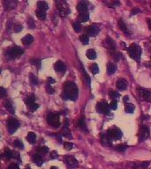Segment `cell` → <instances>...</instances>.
Returning <instances> with one entry per match:
<instances>
[{
    "mask_svg": "<svg viewBox=\"0 0 151 169\" xmlns=\"http://www.w3.org/2000/svg\"><path fill=\"white\" fill-rule=\"evenodd\" d=\"M79 96V90L75 83L73 82H66L64 86L62 97L66 100H73L75 101Z\"/></svg>",
    "mask_w": 151,
    "mask_h": 169,
    "instance_id": "6da1fadb",
    "label": "cell"
},
{
    "mask_svg": "<svg viewBox=\"0 0 151 169\" xmlns=\"http://www.w3.org/2000/svg\"><path fill=\"white\" fill-rule=\"evenodd\" d=\"M127 53L129 55V56L137 61L140 62L141 56V48L137 45V44H131L128 48H127Z\"/></svg>",
    "mask_w": 151,
    "mask_h": 169,
    "instance_id": "7a4b0ae2",
    "label": "cell"
},
{
    "mask_svg": "<svg viewBox=\"0 0 151 169\" xmlns=\"http://www.w3.org/2000/svg\"><path fill=\"white\" fill-rule=\"evenodd\" d=\"M57 10L62 17H66L70 13V9L66 0H55Z\"/></svg>",
    "mask_w": 151,
    "mask_h": 169,
    "instance_id": "3957f363",
    "label": "cell"
},
{
    "mask_svg": "<svg viewBox=\"0 0 151 169\" xmlns=\"http://www.w3.org/2000/svg\"><path fill=\"white\" fill-rule=\"evenodd\" d=\"M23 52H24V50L21 48H20L18 46H14V47H12V48L7 49L6 56L9 59H14V58L20 56V55H22Z\"/></svg>",
    "mask_w": 151,
    "mask_h": 169,
    "instance_id": "277c9868",
    "label": "cell"
},
{
    "mask_svg": "<svg viewBox=\"0 0 151 169\" xmlns=\"http://www.w3.org/2000/svg\"><path fill=\"white\" fill-rule=\"evenodd\" d=\"M47 122L49 125L52 126V127H59L60 126V118H59V115L57 113H50L47 115Z\"/></svg>",
    "mask_w": 151,
    "mask_h": 169,
    "instance_id": "5b68a950",
    "label": "cell"
},
{
    "mask_svg": "<svg viewBox=\"0 0 151 169\" xmlns=\"http://www.w3.org/2000/svg\"><path fill=\"white\" fill-rule=\"evenodd\" d=\"M107 134L110 137V138L113 140H118L122 138V131L117 127H112L108 129Z\"/></svg>",
    "mask_w": 151,
    "mask_h": 169,
    "instance_id": "8992f818",
    "label": "cell"
},
{
    "mask_svg": "<svg viewBox=\"0 0 151 169\" xmlns=\"http://www.w3.org/2000/svg\"><path fill=\"white\" fill-rule=\"evenodd\" d=\"M110 106L107 104L105 101H100L96 105V111L100 114H104L108 115L110 113Z\"/></svg>",
    "mask_w": 151,
    "mask_h": 169,
    "instance_id": "52a82bcc",
    "label": "cell"
},
{
    "mask_svg": "<svg viewBox=\"0 0 151 169\" xmlns=\"http://www.w3.org/2000/svg\"><path fill=\"white\" fill-rule=\"evenodd\" d=\"M19 122L14 119V118H11L8 120L7 122V129H8V132L12 135L19 128Z\"/></svg>",
    "mask_w": 151,
    "mask_h": 169,
    "instance_id": "ba28073f",
    "label": "cell"
},
{
    "mask_svg": "<svg viewBox=\"0 0 151 169\" xmlns=\"http://www.w3.org/2000/svg\"><path fill=\"white\" fill-rule=\"evenodd\" d=\"M64 162L71 169L76 168L78 166V161L73 156H66V157H64Z\"/></svg>",
    "mask_w": 151,
    "mask_h": 169,
    "instance_id": "9c48e42d",
    "label": "cell"
},
{
    "mask_svg": "<svg viewBox=\"0 0 151 169\" xmlns=\"http://www.w3.org/2000/svg\"><path fill=\"white\" fill-rule=\"evenodd\" d=\"M139 94L143 100L147 101V102H151V90L146 88H140Z\"/></svg>",
    "mask_w": 151,
    "mask_h": 169,
    "instance_id": "30bf717a",
    "label": "cell"
},
{
    "mask_svg": "<svg viewBox=\"0 0 151 169\" xmlns=\"http://www.w3.org/2000/svg\"><path fill=\"white\" fill-rule=\"evenodd\" d=\"M86 33H87V35H89V36H96L98 35V33L100 31L99 27L95 26V25H91V26H88L86 27Z\"/></svg>",
    "mask_w": 151,
    "mask_h": 169,
    "instance_id": "8fae6325",
    "label": "cell"
},
{
    "mask_svg": "<svg viewBox=\"0 0 151 169\" xmlns=\"http://www.w3.org/2000/svg\"><path fill=\"white\" fill-rule=\"evenodd\" d=\"M149 133H150L149 128L147 127V126H142V127L141 128V129H140V134H139L140 140H141V141L146 140V139L149 137Z\"/></svg>",
    "mask_w": 151,
    "mask_h": 169,
    "instance_id": "7c38bea8",
    "label": "cell"
},
{
    "mask_svg": "<svg viewBox=\"0 0 151 169\" xmlns=\"http://www.w3.org/2000/svg\"><path fill=\"white\" fill-rule=\"evenodd\" d=\"M101 142L104 146H108V147L112 146V139L107 133H103L101 135Z\"/></svg>",
    "mask_w": 151,
    "mask_h": 169,
    "instance_id": "4fadbf2b",
    "label": "cell"
},
{
    "mask_svg": "<svg viewBox=\"0 0 151 169\" xmlns=\"http://www.w3.org/2000/svg\"><path fill=\"white\" fill-rule=\"evenodd\" d=\"M54 69H55V71L57 72L62 73V72H66V64L62 61H57L54 63Z\"/></svg>",
    "mask_w": 151,
    "mask_h": 169,
    "instance_id": "5bb4252c",
    "label": "cell"
},
{
    "mask_svg": "<svg viewBox=\"0 0 151 169\" xmlns=\"http://www.w3.org/2000/svg\"><path fill=\"white\" fill-rule=\"evenodd\" d=\"M87 9H88V3L87 2V0H81L77 5V11L80 13L87 12Z\"/></svg>",
    "mask_w": 151,
    "mask_h": 169,
    "instance_id": "9a60e30c",
    "label": "cell"
},
{
    "mask_svg": "<svg viewBox=\"0 0 151 169\" xmlns=\"http://www.w3.org/2000/svg\"><path fill=\"white\" fill-rule=\"evenodd\" d=\"M104 46L107 49H109L110 51H115V49H116V44H115L114 41L112 39H110V37H108L104 41Z\"/></svg>",
    "mask_w": 151,
    "mask_h": 169,
    "instance_id": "2e32d148",
    "label": "cell"
},
{
    "mask_svg": "<svg viewBox=\"0 0 151 169\" xmlns=\"http://www.w3.org/2000/svg\"><path fill=\"white\" fill-rule=\"evenodd\" d=\"M117 87L118 90L120 91H123V90H126L127 87V81L124 79H119L117 81Z\"/></svg>",
    "mask_w": 151,
    "mask_h": 169,
    "instance_id": "e0dca14e",
    "label": "cell"
},
{
    "mask_svg": "<svg viewBox=\"0 0 151 169\" xmlns=\"http://www.w3.org/2000/svg\"><path fill=\"white\" fill-rule=\"evenodd\" d=\"M118 26H119V28H120V30H121L122 32H124L126 35H130V31H129V29L127 28V25H126V23L124 22V20L123 19H119V21H118Z\"/></svg>",
    "mask_w": 151,
    "mask_h": 169,
    "instance_id": "ac0fdd59",
    "label": "cell"
},
{
    "mask_svg": "<svg viewBox=\"0 0 151 169\" xmlns=\"http://www.w3.org/2000/svg\"><path fill=\"white\" fill-rule=\"evenodd\" d=\"M149 165H150V161L137 162V163H134V169H146Z\"/></svg>",
    "mask_w": 151,
    "mask_h": 169,
    "instance_id": "d6986e66",
    "label": "cell"
},
{
    "mask_svg": "<svg viewBox=\"0 0 151 169\" xmlns=\"http://www.w3.org/2000/svg\"><path fill=\"white\" fill-rule=\"evenodd\" d=\"M33 161H34L38 166H41L43 164V162H44V160H43V156H42L41 154H39V153H36V154L33 156Z\"/></svg>",
    "mask_w": 151,
    "mask_h": 169,
    "instance_id": "ffe728a7",
    "label": "cell"
},
{
    "mask_svg": "<svg viewBox=\"0 0 151 169\" xmlns=\"http://www.w3.org/2000/svg\"><path fill=\"white\" fill-rule=\"evenodd\" d=\"M35 99H36V98H35V96L33 94L27 96L25 99V103L27 104V106L28 108H31L35 104Z\"/></svg>",
    "mask_w": 151,
    "mask_h": 169,
    "instance_id": "44dd1931",
    "label": "cell"
},
{
    "mask_svg": "<svg viewBox=\"0 0 151 169\" xmlns=\"http://www.w3.org/2000/svg\"><path fill=\"white\" fill-rule=\"evenodd\" d=\"M34 42V37L31 35H27L21 39V42L24 45H30Z\"/></svg>",
    "mask_w": 151,
    "mask_h": 169,
    "instance_id": "7402d4cb",
    "label": "cell"
},
{
    "mask_svg": "<svg viewBox=\"0 0 151 169\" xmlns=\"http://www.w3.org/2000/svg\"><path fill=\"white\" fill-rule=\"evenodd\" d=\"M117 71V65L113 63H109L107 65V73L109 75H112Z\"/></svg>",
    "mask_w": 151,
    "mask_h": 169,
    "instance_id": "603a6c76",
    "label": "cell"
},
{
    "mask_svg": "<svg viewBox=\"0 0 151 169\" xmlns=\"http://www.w3.org/2000/svg\"><path fill=\"white\" fill-rule=\"evenodd\" d=\"M89 19V14L87 12L86 13H81L79 14V17H78V21L79 22H87V20Z\"/></svg>",
    "mask_w": 151,
    "mask_h": 169,
    "instance_id": "cb8c5ba5",
    "label": "cell"
},
{
    "mask_svg": "<svg viewBox=\"0 0 151 169\" xmlns=\"http://www.w3.org/2000/svg\"><path fill=\"white\" fill-rule=\"evenodd\" d=\"M6 157L10 159H19V153L15 152H13V151H10V150H6Z\"/></svg>",
    "mask_w": 151,
    "mask_h": 169,
    "instance_id": "d4e9b609",
    "label": "cell"
},
{
    "mask_svg": "<svg viewBox=\"0 0 151 169\" xmlns=\"http://www.w3.org/2000/svg\"><path fill=\"white\" fill-rule=\"evenodd\" d=\"M36 135L34 132H28L27 135V140L30 143V144H35L36 143Z\"/></svg>",
    "mask_w": 151,
    "mask_h": 169,
    "instance_id": "484cf974",
    "label": "cell"
},
{
    "mask_svg": "<svg viewBox=\"0 0 151 169\" xmlns=\"http://www.w3.org/2000/svg\"><path fill=\"white\" fill-rule=\"evenodd\" d=\"M86 55H87V58L90 59V60H95V59H96V56H96V52L95 51V49H88L87 51Z\"/></svg>",
    "mask_w": 151,
    "mask_h": 169,
    "instance_id": "4316f807",
    "label": "cell"
},
{
    "mask_svg": "<svg viewBox=\"0 0 151 169\" xmlns=\"http://www.w3.org/2000/svg\"><path fill=\"white\" fill-rule=\"evenodd\" d=\"M37 9H39V10H43V11H47L48 9H49V6H48V4L45 2V1H38L37 2Z\"/></svg>",
    "mask_w": 151,
    "mask_h": 169,
    "instance_id": "83f0119b",
    "label": "cell"
},
{
    "mask_svg": "<svg viewBox=\"0 0 151 169\" xmlns=\"http://www.w3.org/2000/svg\"><path fill=\"white\" fill-rule=\"evenodd\" d=\"M104 1V3L108 6H110V7H111V8H113V7H115L116 6H118L119 5V2L117 1V0H103Z\"/></svg>",
    "mask_w": 151,
    "mask_h": 169,
    "instance_id": "f1b7e54d",
    "label": "cell"
},
{
    "mask_svg": "<svg viewBox=\"0 0 151 169\" xmlns=\"http://www.w3.org/2000/svg\"><path fill=\"white\" fill-rule=\"evenodd\" d=\"M36 16L39 19L41 20H44L46 19V12L45 11H43V10H39L37 9L36 10Z\"/></svg>",
    "mask_w": 151,
    "mask_h": 169,
    "instance_id": "f546056e",
    "label": "cell"
},
{
    "mask_svg": "<svg viewBox=\"0 0 151 169\" xmlns=\"http://www.w3.org/2000/svg\"><path fill=\"white\" fill-rule=\"evenodd\" d=\"M6 108L11 113V114H14L15 113V109H14V106L13 105V103L11 102L10 100H8L7 102L6 103Z\"/></svg>",
    "mask_w": 151,
    "mask_h": 169,
    "instance_id": "4dcf8cb0",
    "label": "cell"
},
{
    "mask_svg": "<svg viewBox=\"0 0 151 169\" xmlns=\"http://www.w3.org/2000/svg\"><path fill=\"white\" fill-rule=\"evenodd\" d=\"M73 30H74L76 33H80V32H81V30H82V26H81L80 22L77 21V22H74V23L73 24Z\"/></svg>",
    "mask_w": 151,
    "mask_h": 169,
    "instance_id": "1f68e13d",
    "label": "cell"
},
{
    "mask_svg": "<svg viewBox=\"0 0 151 169\" xmlns=\"http://www.w3.org/2000/svg\"><path fill=\"white\" fill-rule=\"evenodd\" d=\"M134 108H135V107H134V104H132V103H127V104L126 105L125 110H126V112H127V113H128V114H132V113L134 111Z\"/></svg>",
    "mask_w": 151,
    "mask_h": 169,
    "instance_id": "d6a6232c",
    "label": "cell"
},
{
    "mask_svg": "<svg viewBox=\"0 0 151 169\" xmlns=\"http://www.w3.org/2000/svg\"><path fill=\"white\" fill-rule=\"evenodd\" d=\"M89 68H90V71H91V72L93 74H95V75L99 72V67H98L97 63H93L92 65H90Z\"/></svg>",
    "mask_w": 151,
    "mask_h": 169,
    "instance_id": "836d02e7",
    "label": "cell"
},
{
    "mask_svg": "<svg viewBox=\"0 0 151 169\" xmlns=\"http://www.w3.org/2000/svg\"><path fill=\"white\" fill-rule=\"evenodd\" d=\"M80 41L82 42L83 45H87L89 42V37L87 35H82L80 36Z\"/></svg>",
    "mask_w": 151,
    "mask_h": 169,
    "instance_id": "e575fe53",
    "label": "cell"
},
{
    "mask_svg": "<svg viewBox=\"0 0 151 169\" xmlns=\"http://www.w3.org/2000/svg\"><path fill=\"white\" fill-rule=\"evenodd\" d=\"M49 152V148L47 146H41L39 147L38 149V153L41 154V155H44V154H47Z\"/></svg>",
    "mask_w": 151,
    "mask_h": 169,
    "instance_id": "d590c367",
    "label": "cell"
},
{
    "mask_svg": "<svg viewBox=\"0 0 151 169\" xmlns=\"http://www.w3.org/2000/svg\"><path fill=\"white\" fill-rule=\"evenodd\" d=\"M29 79H30V83H31V85H33V86L38 85V79H37V78L34 74H30Z\"/></svg>",
    "mask_w": 151,
    "mask_h": 169,
    "instance_id": "8d00e7d4",
    "label": "cell"
},
{
    "mask_svg": "<svg viewBox=\"0 0 151 169\" xmlns=\"http://www.w3.org/2000/svg\"><path fill=\"white\" fill-rule=\"evenodd\" d=\"M127 145H125V144H121V145H118L116 146V150L118 151V152H125L127 150Z\"/></svg>",
    "mask_w": 151,
    "mask_h": 169,
    "instance_id": "74e56055",
    "label": "cell"
},
{
    "mask_svg": "<svg viewBox=\"0 0 151 169\" xmlns=\"http://www.w3.org/2000/svg\"><path fill=\"white\" fill-rule=\"evenodd\" d=\"M78 126L82 129H86V123H85V119L84 118H80L78 121Z\"/></svg>",
    "mask_w": 151,
    "mask_h": 169,
    "instance_id": "f35d334b",
    "label": "cell"
},
{
    "mask_svg": "<svg viewBox=\"0 0 151 169\" xmlns=\"http://www.w3.org/2000/svg\"><path fill=\"white\" fill-rule=\"evenodd\" d=\"M109 96H110L111 99H117V98L120 96V94H119L117 92H115V91H110Z\"/></svg>",
    "mask_w": 151,
    "mask_h": 169,
    "instance_id": "ab89813d",
    "label": "cell"
},
{
    "mask_svg": "<svg viewBox=\"0 0 151 169\" xmlns=\"http://www.w3.org/2000/svg\"><path fill=\"white\" fill-rule=\"evenodd\" d=\"M13 145H14V147L19 148V149H23V148H24V145H23L22 142L20 141V140H15L14 143H13Z\"/></svg>",
    "mask_w": 151,
    "mask_h": 169,
    "instance_id": "60d3db41",
    "label": "cell"
},
{
    "mask_svg": "<svg viewBox=\"0 0 151 169\" xmlns=\"http://www.w3.org/2000/svg\"><path fill=\"white\" fill-rule=\"evenodd\" d=\"M64 147H65L66 150L71 151V150L73 149V145L71 142H65V143H64Z\"/></svg>",
    "mask_w": 151,
    "mask_h": 169,
    "instance_id": "b9f144b4",
    "label": "cell"
},
{
    "mask_svg": "<svg viewBox=\"0 0 151 169\" xmlns=\"http://www.w3.org/2000/svg\"><path fill=\"white\" fill-rule=\"evenodd\" d=\"M110 109H113V110H116L117 108V100L116 99H113L110 104Z\"/></svg>",
    "mask_w": 151,
    "mask_h": 169,
    "instance_id": "7bdbcfd3",
    "label": "cell"
},
{
    "mask_svg": "<svg viewBox=\"0 0 151 169\" xmlns=\"http://www.w3.org/2000/svg\"><path fill=\"white\" fill-rule=\"evenodd\" d=\"M27 25H28L29 28H31V29H33V28L36 27V24H35V22H34V20L32 19H29L27 20Z\"/></svg>",
    "mask_w": 151,
    "mask_h": 169,
    "instance_id": "ee69618b",
    "label": "cell"
},
{
    "mask_svg": "<svg viewBox=\"0 0 151 169\" xmlns=\"http://www.w3.org/2000/svg\"><path fill=\"white\" fill-rule=\"evenodd\" d=\"M13 30H14V32L19 33L20 31L22 30V26L20 25V24H15V25L13 26Z\"/></svg>",
    "mask_w": 151,
    "mask_h": 169,
    "instance_id": "f6af8a7d",
    "label": "cell"
},
{
    "mask_svg": "<svg viewBox=\"0 0 151 169\" xmlns=\"http://www.w3.org/2000/svg\"><path fill=\"white\" fill-rule=\"evenodd\" d=\"M46 91H47L48 93H50V94L54 93V89L51 87V86L50 84H47L46 85Z\"/></svg>",
    "mask_w": 151,
    "mask_h": 169,
    "instance_id": "bcb514c9",
    "label": "cell"
},
{
    "mask_svg": "<svg viewBox=\"0 0 151 169\" xmlns=\"http://www.w3.org/2000/svg\"><path fill=\"white\" fill-rule=\"evenodd\" d=\"M57 157H58V155H57V152H55V151L50 152V159H57Z\"/></svg>",
    "mask_w": 151,
    "mask_h": 169,
    "instance_id": "7dc6e473",
    "label": "cell"
},
{
    "mask_svg": "<svg viewBox=\"0 0 151 169\" xmlns=\"http://www.w3.org/2000/svg\"><path fill=\"white\" fill-rule=\"evenodd\" d=\"M7 169H20V167H19V166H18L16 163H13V164H11V165L8 166Z\"/></svg>",
    "mask_w": 151,
    "mask_h": 169,
    "instance_id": "c3c4849f",
    "label": "cell"
},
{
    "mask_svg": "<svg viewBox=\"0 0 151 169\" xmlns=\"http://www.w3.org/2000/svg\"><path fill=\"white\" fill-rule=\"evenodd\" d=\"M6 95V91L5 90V88L1 87V88H0V97L3 98V97H5Z\"/></svg>",
    "mask_w": 151,
    "mask_h": 169,
    "instance_id": "681fc988",
    "label": "cell"
},
{
    "mask_svg": "<svg viewBox=\"0 0 151 169\" xmlns=\"http://www.w3.org/2000/svg\"><path fill=\"white\" fill-rule=\"evenodd\" d=\"M32 63H33L34 65H36L37 67H40V66H41V62H40V60H33Z\"/></svg>",
    "mask_w": 151,
    "mask_h": 169,
    "instance_id": "f907efd6",
    "label": "cell"
},
{
    "mask_svg": "<svg viewBox=\"0 0 151 169\" xmlns=\"http://www.w3.org/2000/svg\"><path fill=\"white\" fill-rule=\"evenodd\" d=\"M47 82H48V84L51 85V84L55 83V79H53L51 77H49V78H48V79H47Z\"/></svg>",
    "mask_w": 151,
    "mask_h": 169,
    "instance_id": "816d5d0a",
    "label": "cell"
},
{
    "mask_svg": "<svg viewBox=\"0 0 151 169\" xmlns=\"http://www.w3.org/2000/svg\"><path fill=\"white\" fill-rule=\"evenodd\" d=\"M140 12H141V10H140V9L135 8L134 10H133V11H132L131 14H132V15H135V14H137V13H140Z\"/></svg>",
    "mask_w": 151,
    "mask_h": 169,
    "instance_id": "f5cc1de1",
    "label": "cell"
},
{
    "mask_svg": "<svg viewBox=\"0 0 151 169\" xmlns=\"http://www.w3.org/2000/svg\"><path fill=\"white\" fill-rule=\"evenodd\" d=\"M147 24H148V26L149 30H151V19H147Z\"/></svg>",
    "mask_w": 151,
    "mask_h": 169,
    "instance_id": "db71d44e",
    "label": "cell"
},
{
    "mask_svg": "<svg viewBox=\"0 0 151 169\" xmlns=\"http://www.w3.org/2000/svg\"><path fill=\"white\" fill-rule=\"evenodd\" d=\"M128 99H129V98H128V96H125V97H124V101L128 100Z\"/></svg>",
    "mask_w": 151,
    "mask_h": 169,
    "instance_id": "11a10c76",
    "label": "cell"
},
{
    "mask_svg": "<svg viewBox=\"0 0 151 169\" xmlns=\"http://www.w3.org/2000/svg\"><path fill=\"white\" fill-rule=\"evenodd\" d=\"M50 169H58L57 167H56V166H51L50 167Z\"/></svg>",
    "mask_w": 151,
    "mask_h": 169,
    "instance_id": "9f6ffc18",
    "label": "cell"
},
{
    "mask_svg": "<svg viewBox=\"0 0 151 169\" xmlns=\"http://www.w3.org/2000/svg\"><path fill=\"white\" fill-rule=\"evenodd\" d=\"M27 169H30V167H27Z\"/></svg>",
    "mask_w": 151,
    "mask_h": 169,
    "instance_id": "6f0895ef",
    "label": "cell"
},
{
    "mask_svg": "<svg viewBox=\"0 0 151 169\" xmlns=\"http://www.w3.org/2000/svg\"><path fill=\"white\" fill-rule=\"evenodd\" d=\"M150 6H151V4H150Z\"/></svg>",
    "mask_w": 151,
    "mask_h": 169,
    "instance_id": "680465c9",
    "label": "cell"
}]
</instances>
